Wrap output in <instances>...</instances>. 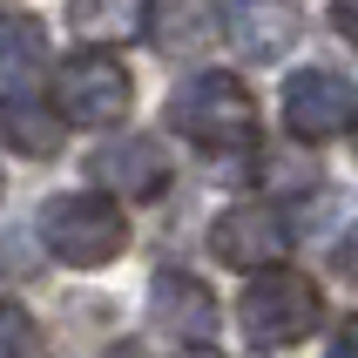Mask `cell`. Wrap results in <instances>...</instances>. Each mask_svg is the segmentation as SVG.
I'll use <instances>...</instances> for the list:
<instances>
[{
	"label": "cell",
	"mask_w": 358,
	"mask_h": 358,
	"mask_svg": "<svg viewBox=\"0 0 358 358\" xmlns=\"http://www.w3.org/2000/svg\"><path fill=\"white\" fill-rule=\"evenodd\" d=\"M210 257L243 271V278L284 271V257H291V223H284L271 203H237V210H223L217 230H210Z\"/></svg>",
	"instance_id": "cell-5"
},
{
	"label": "cell",
	"mask_w": 358,
	"mask_h": 358,
	"mask_svg": "<svg viewBox=\"0 0 358 358\" xmlns=\"http://www.w3.org/2000/svg\"><path fill=\"white\" fill-rule=\"evenodd\" d=\"M284 122L304 142H331L358 122V88L345 75H331V68H298L284 81Z\"/></svg>",
	"instance_id": "cell-6"
},
{
	"label": "cell",
	"mask_w": 358,
	"mask_h": 358,
	"mask_svg": "<svg viewBox=\"0 0 358 358\" xmlns=\"http://www.w3.org/2000/svg\"><path fill=\"white\" fill-rule=\"evenodd\" d=\"M27 352H34V318L0 298V358H27Z\"/></svg>",
	"instance_id": "cell-14"
},
{
	"label": "cell",
	"mask_w": 358,
	"mask_h": 358,
	"mask_svg": "<svg viewBox=\"0 0 358 358\" xmlns=\"http://www.w3.org/2000/svg\"><path fill=\"white\" fill-rule=\"evenodd\" d=\"M169 122L189 142H203V149H250L257 142V101H250V88L237 75H223V68L182 81L176 101H169Z\"/></svg>",
	"instance_id": "cell-3"
},
{
	"label": "cell",
	"mask_w": 358,
	"mask_h": 358,
	"mask_svg": "<svg viewBox=\"0 0 358 358\" xmlns=\"http://www.w3.org/2000/svg\"><path fill=\"white\" fill-rule=\"evenodd\" d=\"M149 298H156L162 331H176V338H189V345H210V331H217V298H210L189 271H162Z\"/></svg>",
	"instance_id": "cell-8"
},
{
	"label": "cell",
	"mask_w": 358,
	"mask_h": 358,
	"mask_svg": "<svg viewBox=\"0 0 358 358\" xmlns=\"http://www.w3.org/2000/svg\"><path fill=\"white\" fill-rule=\"evenodd\" d=\"M88 176L95 189H115V196H162V182H169V156H162L149 136H122L108 142L101 156H88Z\"/></svg>",
	"instance_id": "cell-7"
},
{
	"label": "cell",
	"mask_w": 358,
	"mask_h": 358,
	"mask_svg": "<svg viewBox=\"0 0 358 358\" xmlns=\"http://www.w3.org/2000/svg\"><path fill=\"white\" fill-rule=\"evenodd\" d=\"M176 358H223V352H210V345H182Z\"/></svg>",
	"instance_id": "cell-18"
},
{
	"label": "cell",
	"mask_w": 358,
	"mask_h": 358,
	"mask_svg": "<svg viewBox=\"0 0 358 358\" xmlns=\"http://www.w3.org/2000/svg\"><path fill=\"white\" fill-rule=\"evenodd\" d=\"M41 68V20L34 14H0V81H20Z\"/></svg>",
	"instance_id": "cell-12"
},
{
	"label": "cell",
	"mask_w": 358,
	"mask_h": 358,
	"mask_svg": "<svg viewBox=\"0 0 358 358\" xmlns=\"http://www.w3.org/2000/svg\"><path fill=\"white\" fill-rule=\"evenodd\" d=\"M210 7H149V34H156V48L162 55H182L189 41H203L210 34Z\"/></svg>",
	"instance_id": "cell-13"
},
{
	"label": "cell",
	"mask_w": 358,
	"mask_h": 358,
	"mask_svg": "<svg viewBox=\"0 0 358 358\" xmlns=\"http://www.w3.org/2000/svg\"><path fill=\"white\" fill-rule=\"evenodd\" d=\"M108 358H142V345H115V352H108Z\"/></svg>",
	"instance_id": "cell-19"
},
{
	"label": "cell",
	"mask_w": 358,
	"mask_h": 358,
	"mask_svg": "<svg viewBox=\"0 0 358 358\" xmlns=\"http://www.w3.org/2000/svg\"><path fill=\"white\" fill-rule=\"evenodd\" d=\"M331 27H338L345 41H358V0H352V7H331Z\"/></svg>",
	"instance_id": "cell-16"
},
{
	"label": "cell",
	"mask_w": 358,
	"mask_h": 358,
	"mask_svg": "<svg viewBox=\"0 0 358 358\" xmlns=\"http://www.w3.org/2000/svg\"><path fill=\"white\" fill-rule=\"evenodd\" d=\"M324 318V304H318V284L304 278V271H264V278L243 284V304H237V324H243V338L264 345V352H284V345H298L311 338Z\"/></svg>",
	"instance_id": "cell-1"
},
{
	"label": "cell",
	"mask_w": 358,
	"mask_h": 358,
	"mask_svg": "<svg viewBox=\"0 0 358 358\" xmlns=\"http://www.w3.org/2000/svg\"><path fill=\"white\" fill-rule=\"evenodd\" d=\"M0 136L14 142L20 156L55 162L61 142H68V122H61L48 101H34V95H0Z\"/></svg>",
	"instance_id": "cell-9"
},
{
	"label": "cell",
	"mask_w": 358,
	"mask_h": 358,
	"mask_svg": "<svg viewBox=\"0 0 358 358\" xmlns=\"http://www.w3.org/2000/svg\"><path fill=\"white\" fill-rule=\"evenodd\" d=\"M41 243L75 271H101L129 250V217L108 196H55L41 203Z\"/></svg>",
	"instance_id": "cell-2"
},
{
	"label": "cell",
	"mask_w": 358,
	"mask_h": 358,
	"mask_svg": "<svg viewBox=\"0 0 358 358\" xmlns=\"http://www.w3.org/2000/svg\"><path fill=\"white\" fill-rule=\"evenodd\" d=\"M352 136H358V122H352Z\"/></svg>",
	"instance_id": "cell-20"
},
{
	"label": "cell",
	"mask_w": 358,
	"mask_h": 358,
	"mask_svg": "<svg viewBox=\"0 0 358 358\" xmlns=\"http://www.w3.org/2000/svg\"><path fill=\"white\" fill-rule=\"evenodd\" d=\"M129 101H136V81L122 68L115 55H95V48H81L55 68V115L75 122V129H115L129 115Z\"/></svg>",
	"instance_id": "cell-4"
},
{
	"label": "cell",
	"mask_w": 358,
	"mask_h": 358,
	"mask_svg": "<svg viewBox=\"0 0 358 358\" xmlns=\"http://www.w3.org/2000/svg\"><path fill=\"white\" fill-rule=\"evenodd\" d=\"M68 27L101 55V48L136 41L142 27H149V7H142V0H75V7H68Z\"/></svg>",
	"instance_id": "cell-11"
},
{
	"label": "cell",
	"mask_w": 358,
	"mask_h": 358,
	"mask_svg": "<svg viewBox=\"0 0 358 358\" xmlns=\"http://www.w3.org/2000/svg\"><path fill=\"white\" fill-rule=\"evenodd\" d=\"M331 358H358V318H345L338 331H331Z\"/></svg>",
	"instance_id": "cell-15"
},
{
	"label": "cell",
	"mask_w": 358,
	"mask_h": 358,
	"mask_svg": "<svg viewBox=\"0 0 358 358\" xmlns=\"http://www.w3.org/2000/svg\"><path fill=\"white\" fill-rule=\"evenodd\" d=\"M338 257H345V278L358 284V237H345V250H338Z\"/></svg>",
	"instance_id": "cell-17"
},
{
	"label": "cell",
	"mask_w": 358,
	"mask_h": 358,
	"mask_svg": "<svg viewBox=\"0 0 358 358\" xmlns=\"http://www.w3.org/2000/svg\"><path fill=\"white\" fill-rule=\"evenodd\" d=\"M223 27H230V41H237L250 61H278L284 48H291V34H298V7H264V0H250V7H223Z\"/></svg>",
	"instance_id": "cell-10"
}]
</instances>
